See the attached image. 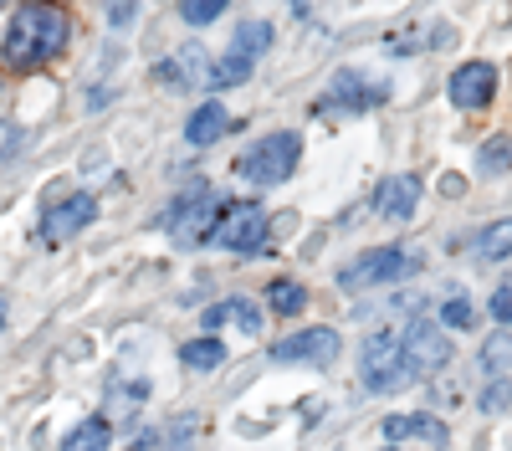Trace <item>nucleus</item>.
I'll use <instances>...</instances> for the list:
<instances>
[{
  "instance_id": "f257e3e1",
  "label": "nucleus",
  "mask_w": 512,
  "mask_h": 451,
  "mask_svg": "<svg viewBox=\"0 0 512 451\" xmlns=\"http://www.w3.org/2000/svg\"><path fill=\"white\" fill-rule=\"evenodd\" d=\"M67 11L52 6V0H21L16 16L6 21V36H0V57L11 67H36L52 62L67 47Z\"/></svg>"
},
{
  "instance_id": "f03ea898",
  "label": "nucleus",
  "mask_w": 512,
  "mask_h": 451,
  "mask_svg": "<svg viewBox=\"0 0 512 451\" xmlns=\"http://www.w3.org/2000/svg\"><path fill=\"white\" fill-rule=\"evenodd\" d=\"M297 159H303V139L287 134V129H277V134H267V139H256V144L236 159V175H241L246 185L272 190V185H282V180L297 170Z\"/></svg>"
},
{
  "instance_id": "7ed1b4c3",
  "label": "nucleus",
  "mask_w": 512,
  "mask_h": 451,
  "mask_svg": "<svg viewBox=\"0 0 512 451\" xmlns=\"http://www.w3.org/2000/svg\"><path fill=\"white\" fill-rule=\"evenodd\" d=\"M359 375H364L369 395H390L395 385H405V380H410V369H405V349H400V334H395V328H379V334H369V339H364Z\"/></svg>"
},
{
  "instance_id": "20e7f679",
  "label": "nucleus",
  "mask_w": 512,
  "mask_h": 451,
  "mask_svg": "<svg viewBox=\"0 0 512 451\" xmlns=\"http://www.w3.org/2000/svg\"><path fill=\"white\" fill-rule=\"evenodd\" d=\"M221 195L210 190V185H190L175 205L164 211V226L175 231V241H185V246H195V241H205L210 231H216V221H221Z\"/></svg>"
},
{
  "instance_id": "39448f33",
  "label": "nucleus",
  "mask_w": 512,
  "mask_h": 451,
  "mask_svg": "<svg viewBox=\"0 0 512 451\" xmlns=\"http://www.w3.org/2000/svg\"><path fill=\"white\" fill-rule=\"evenodd\" d=\"M420 267L415 252H405V246H374V252L354 257L344 272H338V287H349V293H364V287H384V282H400Z\"/></svg>"
},
{
  "instance_id": "423d86ee",
  "label": "nucleus",
  "mask_w": 512,
  "mask_h": 451,
  "mask_svg": "<svg viewBox=\"0 0 512 451\" xmlns=\"http://www.w3.org/2000/svg\"><path fill=\"white\" fill-rule=\"evenodd\" d=\"M210 241L226 246V252H256L267 241V211L256 200H231L216 221V231H210Z\"/></svg>"
},
{
  "instance_id": "0eeeda50",
  "label": "nucleus",
  "mask_w": 512,
  "mask_h": 451,
  "mask_svg": "<svg viewBox=\"0 0 512 451\" xmlns=\"http://www.w3.org/2000/svg\"><path fill=\"white\" fill-rule=\"evenodd\" d=\"M400 349H405V369L410 380L415 375H436V369L451 359V339L441 323H425V318H410V328L400 334Z\"/></svg>"
},
{
  "instance_id": "6e6552de",
  "label": "nucleus",
  "mask_w": 512,
  "mask_h": 451,
  "mask_svg": "<svg viewBox=\"0 0 512 451\" xmlns=\"http://www.w3.org/2000/svg\"><path fill=\"white\" fill-rule=\"evenodd\" d=\"M272 359L277 364H313V369H328L338 359V334L323 323V328H303V334H287L282 344H272Z\"/></svg>"
},
{
  "instance_id": "1a4fd4ad",
  "label": "nucleus",
  "mask_w": 512,
  "mask_h": 451,
  "mask_svg": "<svg viewBox=\"0 0 512 451\" xmlns=\"http://www.w3.org/2000/svg\"><path fill=\"white\" fill-rule=\"evenodd\" d=\"M446 93L456 108H487L497 98V67L492 62H461L446 82Z\"/></svg>"
},
{
  "instance_id": "9d476101",
  "label": "nucleus",
  "mask_w": 512,
  "mask_h": 451,
  "mask_svg": "<svg viewBox=\"0 0 512 451\" xmlns=\"http://www.w3.org/2000/svg\"><path fill=\"white\" fill-rule=\"evenodd\" d=\"M93 221H98V200L93 195H67L62 205H52V211L41 216V236L67 241V236H77L82 226H93Z\"/></svg>"
},
{
  "instance_id": "9b49d317",
  "label": "nucleus",
  "mask_w": 512,
  "mask_h": 451,
  "mask_svg": "<svg viewBox=\"0 0 512 451\" xmlns=\"http://www.w3.org/2000/svg\"><path fill=\"white\" fill-rule=\"evenodd\" d=\"M384 98V88H369V82L359 77V72H338L333 82H328V93H323V103L318 108H344V113H364V108H374Z\"/></svg>"
},
{
  "instance_id": "f8f14e48",
  "label": "nucleus",
  "mask_w": 512,
  "mask_h": 451,
  "mask_svg": "<svg viewBox=\"0 0 512 451\" xmlns=\"http://www.w3.org/2000/svg\"><path fill=\"white\" fill-rule=\"evenodd\" d=\"M415 205H420V180H415V175H395V180H384V185L374 190V211H379L384 221H410Z\"/></svg>"
},
{
  "instance_id": "ddd939ff",
  "label": "nucleus",
  "mask_w": 512,
  "mask_h": 451,
  "mask_svg": "<svg viewBox=\"0 0 512 451\" xmlns=\"http://www.w3.org/2000/svg\"><path fill=\"white\" fill-rule=\"evenodd\" d=\"M226 129H231V113H226V103H200V108L185 118V144L210 149V144H221V139H226Z\"/></svg>"
},
{
  "instance_id": "4468645a",
  "label": "nucleus",
  "mask_w": 512,
  "mask_h": 451,
  "mask_svg": "<svg viewBox=\"0 0 512 451\" xmlns=\"http://www.w3.org/2000/svg\"><path fill=\"white\" fill-rule=\"evenodd\" d=\"M195 436H200V421H195V416H180L175 426H154V431H144L128 451H195Z\"/></svg>"
},
{
  "instance_id": "2eb2a0df",
  "label": "nucleus",
  "mask_w": 512,
  "mask_h": 451,
  "mask_svg": "<svg viewBox=\"0 0 512 451\" xmlns=\"http://www.w3.org/2000/svg\"><path fill=\"white\" fill-rule=\"evenodd\" d=\"M221 323H236L246 339H256V334H262V308H256L251 298H226L216 308H205V334H210V328H221Z\"/></svg>"
},
{
  "instance_id": "dca6fc26",
  "label": "nucleus",
  "mask_w": 512,
  "mask_h": 451,
  "mask_svg": "<svg viewBox=\"0 0 512 451\" xmlns=\"http://www.w3.org/2000/svg\"><path fill=\"white\" fill-rule=\"evenodd\" d=\"M384 436L390 441H431V446H441L446 441V426L436 421V416H384Z\"/></svg>"
},
{
  "instance_id": "f3484780",
  "label": "nucleus",
  "mask_w": 512,
  "mask_h": 451,
  "mask_svg": "<svg viewBox=\"0 0 512 451\" xmlns=\"http://www.w3.org/2000/svg\"><path fill=\"white\" fill-rule=\"evenodd\" d=\"M108 446H113L108 416H88V421H77V426L62 436V451H108Z\"/></svg>"
},
{
  "instance_id": "a211bd4d",
  "label": "nucleus",
  "mask_w": 512,
  "mask_h": 451,
  "mask_svg": "<svg viewBox=\"0 0 512 451\" xmlns=\"http://www.w3.org/2000/svg\"><path fill=\"white\" fill-rule=\"evenodd\" d=\"M472 252H477L482 262H502V257H512V216L487 221V226L477 231V241H472Z\"/></svg>"
},
{
  "instance_id": "6ab92c4d",
  "label": "nucleus",
  "mask_w": 512,
  "mask_h": 451,
  "mask_svg": "<svg viewBox=\"0 0 512 451\" xmlns=\"http://www.w3.org/2000/svg\"><path fill=\"white\" fill-rule=\"evenodd\" d=\"M180 364H185V369H205V375H210V369L226 364V344H221L216 334H200V339H190V344L180 349Z\"/></svg>"
},
{
  "instance_id": "aec40b11",
  "label": "nucleus",
  "mask_w": 512,
  "mask_h": 451,
  "mask_svg": "<svg viewBox=\"0 0 512 451\" xmlns=\"http://www.w3.org/2000/svg\"><path fill=\"white\" fill-rule=\"evenodd\" d=\"M267 308H272V313H282V318H297V313L308 308V287H303V282L277 277V282L267 287Z\"/></svg>"
},
{
  "instance_id": "412c9836",
  "label": "nucleus",
  "mask_w": 512,
  "mask_h": 451,
  "mask_svg": "<svg viewBox=\"0 0 512 451\" xmlns=\"http://www.w3.org/2000/svg\"><path fill=\"white\" fill-rule=\"evenodd\" d=\"M246 77H251V57H241V52H226V57H216L205 67L210 88H236V82H246Z\"/></svg>"
},
{
  "instance_id": "4be33fe9",
  "label": "nucleus",
  "mask_w": 512,
  "mask_h": 451,
  "mask_svg": "<svg viewBox=\"0 0 512 451\" xmlns=\"http://www.w3.org/2000/svg\"><path fill=\"white\" fill-rule=\"evenodd\" d=\"M267 47H272V26H267V21H241V26H236V47H231V52H241V57L256 62Z\"/></svg>"
},
{
  "instance_id": "5701e85b",
  "label": "nucleus",
  "mask_w": 512,
  "mask_h": 451,
  "mask_svg": "<svg viewBox=\"0 0 512 451\" xmlns=\"http://www.w3.org/2000/svg\"><path fill=\"white\" fill-rule=\"evenodd\" d=\"M231 0H180V21L190 26H210V21H221L226 16Z\"/></svg>"
},
{
  "instance_id": "b1692460",
  "label": "nucleus",
  "mask_w": 512,
  "mask_h": 451,
  "mask_svg": "<svg viewBox=\"0 0 512 451\" xmlns=\"http://www.w3.org/2000/svg\"><path fill=\"white\" fill-rule=\"evenodd\" d=\"M507 364H512V334H492L482 344V369H487V375H502Z\"/></svg>"
},
{
  "instance_id": "393cba45",
  "label": "nucleus",
  "mask_w": 512,
  "mask_h": 451,
  "mask_svg": "<svg viewBox=\"0 0 512 451\" xmlns=\"http://www.w3.org/2000/svg\"><path fill=\"white\" fill-rule=\"evenodd\" d=\"M441 323H446V328H472V323H477L472 298H466V293H451V298H446V308H441Z\"/></svg>"
},
{
  "instance_id": "a878e982",
  "label": "nucleus",
  "mask_w": 512,
  "mask_h": 451,
  "mask_svg": "<svg viewBox=\"0 0 512 451\" xmlns=\"http://www.w3.org/2000/svg\"><path fill=\"white\" fill-rule=\"evenodd\" d=\"M482 170H487V175L512 170V139H487V144H482Z\"/></svg>"
},
{
  "instance_id": "bb28decb",
  "label": "nucleus",
  "mask_w": 512,
  "mask_h": 451,
  "mask_svg": "<svg viewBox=\"0 0 512 451\" xmlns=\"http://www.w3.org/2000/svg\"><path fill=\"white\" fill-rule=\"evenodd\" d=\"M492 318L502 323V328H512V277L497 287V293H492Z\"/></svg>"
},
{
  "instance_id": "cd10ccee",
  "label": "nucleus",
  "mask_w": 512,
  "mask_h": 451,
  "mask_svg": "<svg viewBox=\"0 0 512 451\" xmlns=\"http://www.w3.org/2000/svg\"><path fill=\"white\" fill-rule=\"evenodd\" d=\"M507 405H512V385L497 375V380L487 385V395H482V410H507Z\"/></svg>"
},
{
  "instance_id": "c85d7f7f",
  "label": "nucleus",
  "mask_w": 512,
  "mask_h": 451,
  "mask_svg": "<svg viewBox=\"0 0 512 451\" xmlns=\"http://www.w3.org/2000/svg\"><path fill=\"white\" fill-rule=\"evenodd\" d=\"M441 195H451V200H456V195H466V180L446 170V175H441Z\"/></svg>"
},
{
  "instance_id": "c756f323",
  "label": "nucleus",
  "mask_w": 512,
  "mask_h": 451,
  "mask_svg": "<svg viewBox=\"0 0 512 451\" xmlns=\"http://www.w3.org/2000/svg\"><path fill=\"white\" fill-rule=\"evenodd\" d=\"M0 323H6V298H0Z\"/></svg>"
},
{
  "instance_id": "7c9ffc66",
  "label": "nucleus",
  "mask_w": 512,
  "mask_h": 451,
  "mask_svg": "<svg viewBox=\"0 0 512 451\" xmlns=\"http://www.w3.org/2000/svg\"><path fill=\"white\" fill-rule=\"evenodd\" d=\"M384 451H400V446H384Z\"/></svg>"
}]
</instances>
